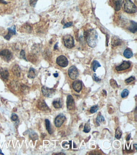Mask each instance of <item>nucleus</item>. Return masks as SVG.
<instances>
[{
  "instance_id": "f257e3e1",
  "label": "nucleus",
  "mask_w": 137,
  "mask_h": 155,
  "mask_svg": "<svg viewBox=\"0 0 137 155\" xmlns=\"http://www.w3.org/2000/svg\"><path fill=\"white\" fill-rule=\"evenodd\" d=\"M98 34L94 29H90L86 32V42L89 46L94 48L96 46L98 40Z\"/></svg>"
},
{
  "instance_id": "f03ea898",
  "label": "nucleus",
  "mask_w": 137,
  "mask_h": 155,
  "mask_svg": "<svg viewBox=\"0 0 137 155\" xmlns=\"http://www.w3.org/2000/svg\"><path fill=\"white\" fill-rule=\"evenodd\" d=\"M123 9L126 13L128 14H134L136 12V7L131 0H123Z\"/></svg>"
},
{
  "instance_id": "7ed1b4c3",
  "label": "nucleus",
  "mask_w": 137,
  "mask_h": 155,
  "mask_svg": "<svg viewBox=\"0 0 137 155\" xmlns=\"http://www.w3.org/2000/svg\"><path fill=\"white\" fill-rule=\"evenodd\" d=\"M63 40L64 45L68 48H71L74 46V40L71 35H65L63 37Z\"/></svg>"
},
{
  "instance_id": "20e7f679",
  "label": "nucleus",
  "mask_w": 137,
  "mask_h": 155,
  "mask_svg": "<svg viewBox=\"0 0 137 155\" xmlns=\"http://www.w3.org/2000/svg\"><path fill=\"white\" fill-rule=\"evenodd\" d=\"M0 57L6 62H9L12 59L13 55L10 50L4 49L0 52Z\"/></svg>"
},
{
  "instance_id": "39448f33",
  "label": "nucleus",
  "mask_w": 137,
  "mask_h": 155,
  "mask_svg": "<svg viewBox=\"0 0 137 155\" xmlns=\"http://www.w3.org/2000/svg\"><path fill=\"white\" fill-rule=\"evenodd\" d=\"M42 92L44 97H52L55 94V90L53 88H49L44 86L42 87Z\"/></svg>"
},
{
  "instance_id": "423d86ee",
  "label": "nucleus",
  "mask_w": 137,
  "mask_h": 155,
  "mask_svg": "<svg viewBox=\"0 0 137 155\" xmlns=\"http://www.w3.org/2000/svg\"><path fill=\"white\" fill-rule=\"evenodd\" d=\"M68 74L69 77L72 80H75L79 75L78 69L75 66H71L68 70Z\"/></svg>"
},
{
  "instance_id": "0eeeda50",
  "label": "nucleus",
  "mask_w": 137,
  "mask_h": 155,
  "mask_svg": "<svg viewBox=\"0 0 137 155\" xmlns=\"http://www.w3.org/2000/svg\"><path fill=\"white\" fill-rule=\"evenodd\" d=\"M131 63L129 61H124L119 66L116 67L115 70L117 72L125 71L128 70L131 67Z\"/></svg>"
},
{
  "instance_id": "6e6552de",
  "label": "nucleus",
  "mask_w": 137,
  "mask_h": 155,
  "mask_svg": "<svg viewBox=\"0 0 137 155\" xmlns=\"http://www.w3.org/2000/svg\"><path fill=\"white\" fill-rule=\"evenodd\" d=\"M56 63L58 66L62 68H65L68 66V61L66 57L60 56L56 59Z\"/></svg>"
},
{
  "instance_id": "1a4fd4ad",
  "label": "nucleus",
  "mask_w": 137,
  "mask_h": 155,
  "mask_svg": "<svg viewBox=\"0 0 137 155\" xmlns=\"http://www.w3.org/2000/svg\"><path fill=\"white\" fill-rule=\"evenodd\" d=\"M66 120V118L63 114H59L55 119V125L56 127H60Z\"/></svg>"
},
{
  "instance_id": "9d476101",
  "label": "nucleus",
  "mask_w": 137,
  "mask_h": 155,
  "mask_svg": "<svg viewBox=\"0 0 137 155\" xmlns=\"http://www.w3.org/2000/svg\"><path fill=\"white\" fill-rule=\"evenodd\" d=\"M67 108L68 110H71L74 108V100L72 96L69 95L67 97L66 100Z\"/></svg>"
},
{
  "instance_id": "9b49d317",
  "label": "nucleus",
  "mask_w": 137,
  "mask_h": 155,
  "mask_svg": "<svg viewBox=\"0 0 137 155\" xmlns=\"http://www.w3.org/2000/svg\"><path fill=\"white\" fill-rule=\"evenodd\" d=\"M73 89L77 92H79L82 89V83L80 80H75L72 83Z\"/></svg>"
},
{
  "instance_id": "f8f14e48",
  "label": "nucleus",
  "mask_w": 137,
  "mask_h": 155,
  "mask_svg": "<svg viewBox=\"0 0 137 155\" xmlns=\"http://www.w3.org/2000/svg\"><path fill=\"white\" fill-rule=\"evenodd\" d=\"M8 34L4 36V38L7 40H9L13 35H15L16 34V27L15 26H13L11 28H8Z\"/></svg>"
},
{
  "instance_id": "ddd939ff",
  "label": "nucleus",
  "mask_w": 137,
  "mask_h": 155,
  "mask_svg": "<svg viewBox=\"0 0 137 155\" xmlns=\"http://www.w3.org/2000/svg\"><path fill=\"white\" fill-rule=\"evenodd\" d=\"M0 75L4 80H7L9 76L8 70L5 68H1L0 69Z\"/></svg>"
},
{
  "instance_id": "4468645a",
  "label": "nucleus",
  "mask_w": 137,
  "mask_h": 155,
  "mask_svg": "<svg viewBox=\"0 0 137 155\" xmlns=\"http://www.w3.org/2000/svg\"><path fill=\"white\" fill-rule=\"evenodd\" d=\"M38 108L41 110H47L49 109L44 100H41L39 102Z\"/></svg>"
},
{
  "instance_id": "2eb2a0df",
  "label": "nucleus",
  "mask_w": 137,
  "mask_h": 155,
  "mask_svg": "<svg viewBox=\"0 0 137 155\" xmlns=\"http://www.w3.org/2000/svg\"><path fill=\"white\" fill-rule=\"evenodd\" d=\"M111 44L113 46H116L120 45L121 44V40L117 36H113L111 39Z\"/></svg>"
},
{
  "instance_id": "dca6fc26",
  "label": "nucleus",
  "mask_w": 137,
  "mask_h": 155,
  "mask_svg": "<svg viewBox=\"0 0 137 155\" xmlns=\"http://www.w3.org/2000/svg\"><path fill=\"white\" fill-rule=\"evenodd\" d=\"M12 72L13 74L16 76L19 77L20 76V68L18 64H15L13 66L12 68Z\"/></svg>"
},
{
  "instance_id": "f3484780",
  "label": "nucleus",
  "mask_w": 137,
  "mask_h": 155,
  "mask_svg": "<svg viewBox=\"0 0 137 155\" xmlns=\"http://www.w3.org/2000/svg\"><path fill=\"white\" fill-rule=\"evenodd\" d=\"M114 8L116 11H119L121 9L122 5V0H113V1Z\"/></svg>"
},
{
  "instance_id": "a211bd4d",
  "label": "nucleus",
  "mask_w": 137,
  "mask_h": 155,
  "mask_svg": "<svg viewBox=\"0 0 137 155\" xmlns=\"http://www.w3.org/2000/svg\"><path fill=\"white\" fill-rule=\"evenodd\" d=\"M128 30L132 33H135L137 31V23L134 21H131V25L128 28Z\"/></svg>"
},
{
  "instance_id": "6ab92c4d",
  "label": "nucleus",
  "mask_w": 137,
  "mask_h": 155,
  "mask_svg": "<svg viewBox=\"0 0 137 155\" xmlns=\"http://www.w3.org/2000/svg\"><path fill=\"white\" fill-rule=\"evenodd\" d=\"M123 55L124 57L126 58L129 59L131 58L133 56L132 50L129 48H127L124 50Z\"/></svg>"
},
{
  "instance_id": "aec40b11",
  "label": "nucleus",
  "mask_w": 137,
  "mask_h": 155,
  "mask_svg": "<svg viewBox=\"0 0 137 155\" xmlns=\"http://www.w3.org/2000/svg\"><path fill=\"white\" fill-rule=\"evenodd\" d=\"M36 70L34 68H30L28 74V77L31 79L34 78L36 77Z\"/></svg>"
},
{
  "instance_id": "412c9836",
  "label": "nucleus",
  "mask_w": 137,
  "mask_h": 155,
  "mask_svg": "<svg viewBox=\"0 0 137 155\" xmlns=\"http://www.w3.org/2000/svg\"><path fill=\"white\" fill-rule=\"evenodd\" d=\"M101 67V65L99 64V62L96 60H94L92 63L91 68L92 69L94 72H95L96 69L99 67Z\"/></svg>"
},
{
  "instance_id": "4be33fe9",
  "label": "nucleus",
  "mask_w": 137,
  "mask_h": 155,
  "mask_svg": "<svg viewBox=\"0 0 137 155\" xmlns=\"http://www.w3.org/2000/svg\"><path fill=\"white\" fill-rule=\"evenodd\" d=\"M122 134V131L121 128L119 127L117 128L116 130L115 134V137L116 138L118 139H119L121 137Z\"/></svg>"
},
{
  "instance_id": "5701e85b",
  "label": "nucleus",
  "mask_w": 137,
  "mask_h": 155,
  "mask_svg": "<svg viewBox=\"0 0 137 155\" xmlns=\"http://www.w3.org/2000/svg\"><path fill=\"white\" fill-rule=\"evenodd\" d=\"M46 122V128L48 131V132L50 134H52V129H51V126H50V121L48 119H46L45 120Z\"/></svg>"
},
{
  "instance_id": "b1692460",
  "label": "nucleus",
  "mask_w": 137,
  "mask_h": 155,
  "mask_svg": "<svg viewBox=\"0 0 137 155\" xmlns=\"http://www.w3.org/2000/svg\"><path fill=\"white\" fill-rule=\"evenodd\" d=\"M53 106L56 109L61 108L62 106V104L61 103L60 100H55L53 102Z\"/></svg>"
},
{
  "instance_id": "393cba45",
  "label": "nucleus",
  "mask_w": 137,
  "mask_h": 155,
  "mask_svg": "<svg viewBox=\"0 0 137 155\" xmlns=\"http://www.w3.org/2000/svg\"><path fill=\"white\" fill-rule=\"evenodd\" d=\"M29 137H30V139L33 141H35V140H38V134L34 132H31L29 135Z\"/></svg>"
},
{
  "instance_id": "a878e982",
  "label": "nucleus",
  "mask_w": 137,
  "mask_h": 155,
  "mask_svg": "<svg viewBox=\"0 0 137 155\" xmlns=\"http://www.w3.org/2000/svg\"><path fill=\"white\" fill-rule=\"evenodd\" d=\"M104 120L105 119L103 116L101 115H98L96 119V124H97L98 126H99L100 123L104 121Z\"/></svg>"
},
{
  "instance_id": "bb28decb",
  "label": "nucleus",
  "mask_w": 137,
  "mask_h": 155,
  "mask_svg": "<svg viewBox=\"0 0 137 155\" xmlns=\"http://www.w3.org/2000/svg\"><path fill=\"white\" fill-rule=\"evenodd\" d=\"M129 93V91H128V90L127 89H125L122 91V92L121 93V97L123 98L126 97L128 96Z\"/></svg>"
},
{
  "instance_id": "cd10ccee",
  "label": "nucleus",
  "mask_w": 137,
  "mask_h": 155,
  "mask_svg": "<svg viewBox=\"0 0 137 155\" xmlns=\"http://www.w3.org/2000/svg\"><path fill=\"white\" fill-rule=\"evenodd\" d=\"M90 124H85L84 126V132L86 133H88L90 131Z\"/></svg>"
},
{
  "instance_id": "c85d7f7f",
  "label": "nucleus",
  "mask_w": 137,
  "mask_h": 155,
  "mask_svg": "<svg viewBox=\"0 0 137 155\" xmlns=\"http://www.w3.org/2000/svg\"><path fill=\"white\" fill-rule=\"evenodd\" d=\"M98 110H99V107L98 106L96 105V106H93L90 108V112L92 114H93V113L96 112Z\"/></svg>"
},
{
  "instance_id": "c756f323",
  "label": "nucleus",
  "mask_w": 137,
  "mask_h": 155,
  "mask_svg": "<svg viewBox=\"0 0 137 155\" xmlns=\"http://www.w3.org/2000/svg\"><path fill=\"white\" fill-rule=\"evenodd\" d=\"M110 84L111 86L113 88H115L118 87V84H117V82L113 79H111L110 80Z\"/></svg>"
},
{
  "instance_id": "7c9ffc66",
  "label": "nucleus",
  "mask_w": 137,
  "mask_h": 155,
  "mask_svg": "<svg viewBox=\"0 0 137 155\" xmlns=\"http://www.w3.org/2000/svg\"><path fill=\"white\" fill-rule=\"evenodd\" d=\"M23 27H24V30H26V32H31V30H32V28L30 25H28V24H25V25L23 26Z\"/></svg>"
},
{
  "instance_id": "2f4dec72",
  "label": "nucleus",
  "mask_w": 137,
  "mask_h": 155,
  "mask_svg": "<svg viewBox=\"0 0 137 155\" xmlns=\"http://www.w3.org/2000/svg\"><path fill=\"white\" fill-rule=\"evenodd\" d=\"M20 56L23 59L26 61H28L27 60L26 58V53H25L24 50H22L20 53Z\"/></svg>"
},
{
  "instance_id": "473e14b6",
  "label": "nucleus",
  "mask_w": 137,
  "mask_h": 155,
  "mask_svg": "<svg viewBox=\"0 0 137 155\" xmlns=\"http://www.w3.org/2000/svg\"><path fill=\"white\" fill-rule=\"evenodd\" d=\"M135 78L133 76H131V77H129V78L126 79V80H125V82L127 84H129L130 83V82H132L133 81L135 80Z\"/></svg>"
},
{
  "instance_id": "72a5a7b5",
  "label": "nucleus",
  "mask_w": 137,
  "mask_h": 155,
  "mask_svg": "<svg viewBox=\"0 0 137 155\" xmlns=\"http://www.w3.org/2000/svg\"><path fill=\"white\" fill-rule=\"evenodd\" d=\"M11 119L13 121H16L18 119V116L15 113H13L11 115Z\"/></svg>"
},
{
  "instance_id": "f704fd0d",
  "label": "nucleus",
  "mask_w": 137,
  "mask_h": 155,
  "mask_svg": "<svg viewBox=\"0 0 137 155\" xmlns=\"http://www.w3.org/2000/svg\"><path fill=\"white\" fill-rule=\"evenodd\" d=\"M37 1H38V0H30V5L32 7H35Z\"/></svg>"
},
{
  "instance_id": "c9c22d12",
  "label": "nucleus",
  "mask_w": 137,
  "mask_h": 155,
  "mask_svg": "<svg viewBox=\"0 0 137 155\" xmlns=\"http://www.w3.org/2000/svg\"><path fill=\"white\" fill-rule=\"evenodd\" d=\"M72 22H68L66 24H64V26H63V28L64 29L66 28H68V27H70L71 26H72Z\"/></svg>"
},
{
  "instance_id": "e433bc0d",
  "label": "nucleus",
  "mask_w": 137,
  "mask_h": 155,
  "mask_svg": "<svg viewBox=\"0 0 137 155\" xmlns=\"http://www.w3.org/2000/svg\"><path fill=\"white\" fill-rule=\"evenodd\" d=\"M94 80L96 82H99V81L101 80V79L96 77V74H94Z\"/></svg>"
},
{
  "instance_id": "4c0bfd02",
  "label": "nucleus",
  "mask_w": 137,
  "mask_h": 155,
  "mask_svg": "<svg viewBox=\"0 0 137 155\" xmlns=\"http://www.w3.org/2000/svg\"><path fill=\"white\" fill-rule=\"evenodd\" d=\"M0 3H2L3 4H7V3L4 0H0Z\"/></svg>"
},
{
  "instance_id": "58836bf2",
  "label": "nucleus",
  "mask_w": 137,
  "mask_h": 155,
  "mask_svg": "<svg viewBox=\"0 0 137 155\" xmlns=\"http://www.w3.org/2000/svg\"><path fill=\"white\" fill-rule=\"evenodd\" d=\"M131 133L129 134V135L127 136V139H126V141H129V140H130V138H131Z\"/></svg>"
},
{
  "instance_id": "ea45409f",
  "label": "nucleus",
  "mask_w": 137,
  "mask_h": 155,
  "mask_svg": "<svg viewBox=\"0 0 137 155\" xmlns=\"http://www.w3.org/2000/svg\"><path fill=\"white\" fill-rule=\"evenodd\" d=\"M54 77H56V78H57V77H58V73H55V74H54Z\"/></svg>"
},
{
  "instance_id": "a19ab883",
  "label": "nucleus",
  "mask_w": 137,
  "mask_h": 155,
  "mask_svg": "<svg viewBox=\"0 0 137 155\" xmlns=\"http://www.w3.org/2000/svg\"><path fill=\"white\" fill-rule=\"evenodd\" d=\"M57 44H55V46H54V49H56V48H57Z\"/></svg>"
},
{
  "instance_id": "79ce46f5",
  "label": "nucleus",
  "mask_w": 137,
  "mask_h": 155,
  "mask_svg": "<svg viewBox=\"0 0 137 155\" xmlns=\"http://www.w3.org/2000/svg\"><path fill=\"white\" fill-rule=\"evenodd\" d=\"M0 154H2V155H4V153H2V150L0 149Z\"/></svg>"
},
{
  "instance_id": "37998d69",
  "label": "nucleus",
  "mask_w": 137,
  "mask_h": 155,
  "mask_svg": "<svg viewBox=\"0 0 137 155\" xmlns=\"http://www.w3.org/2000/svg\"><path fill=\"white\" fill-rule=\"evenodd\" d=\"M134 146H135V149H137V144H134Z\"/></svg>"
}]
</instances>
